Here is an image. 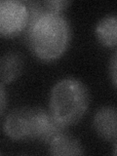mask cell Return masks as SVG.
I'll return each instance as SVG.
<instances>
[{
  "label": "cell",
  "instance_id": "6da1fadb",
  "mask_svg": "<svg viewBox=\"0 0 117 156\" xmlns=\"http://www.w3.org/2000/svg\"><path fill=\"white\" fill-rule=\"evenodd\" d=\"M66 127L49 111L38 107H22L13 110L4 122V133L14 140L36 139L47 144Z\"/></svg>",
  "mask_w": 117,
  "mask_h": 156
},
{
  "label": "cell",
  "instance_id": "7a4b0ae2",
  "mask_svg": "<svg viewBox=\"0 0 117 156\" xmlns=\"http://www.w3.org/2000/svg\"><path fill=\"white\" fill-rule=\"evenodd\" d=\"M24 32L34 55L47 62L60 58L70 40L69 24L62 15H49L38 19Z\"/></svg>",
  "mask_w": 117,
  "mask_h": 156
},
{
  "label": "cell",
  "instance_id": "3957f363",
  "mask_svg": "<svg viewBox=\"0 0 117 156\" xmlns=\"http://www.w3.org/2000/svg\"><path fill=\"white\" fill-rule=\"evenodd\" d=\"M89 104L90 95L86 85L74 78H66L53 87L49 112L58 123L68 127L82 119Z\"/></svg>",
  "mask_w": 117,
  "mask_h": 156
},
{
  "label": "cell",
  "instance_id": "277c9868",
  "mask_svg": "<svg viewBox=\"0 0 117 156\" xmlns=\"http://www.w3.org/2000/svg\"><path fill=\"white\" fill-rule=\"evenodd\" d=\"M28 12L20 0H0V36H16L26 29Z\"/></svg>",
  "mask_w": 117,
  "mask_h": 156
},
{
  "label": "cell",
  "instance_id": "5b68a950",
  "mask_svg": "<svg viewBox=\"0 0 117 156\" xmlns=\"http://www.w3.org/2000/svg\"><path fill=\"white\" fill-rule=\"evenodd\" d=\"M28 12V22L26 28L29 27L38 19L49 15H62V13L70 4V1L65 0H35L23 1ZM26 30V29H24Z\"/></svg>",
  "mask_w": 117,
  "mask_h": 156
},
{
  "label": "cell",
  "instance_id": "8992f818",
  "mask_svg": "<svg viewBox=\"0 0 117 156\" xmlns=\"http://www.w3.org/2000/svg\"><path fill=\"white\" fill-rule=\"evenodd\" d=\"M94 129L101 139L113 140L117 136V111L114 106H104L96 112Z\"/></svg>",
  "mask_w": 117,
  "mask_h": 156
},
{
  "label": "cell",
  "instance_id": "52a82bcc",
  "mask_svg": "<svg viewBox=\"0 0 117 156\" xmlns=\"http://www.w3.org/2000/svg\"><path fill=\"white\" fill-rule=\"evenodd\" d=\"M24 58L21 53L9 51L0 57V84L17 80L23 71Z\"/></svg>",
  "mask_w": 117,
  "mask_h": 156
},
{
  "label": "cell",
  "instance_id": "ba28073f",
  "mask_svg": "<svg viewBox=\"0 0 117 156\" xmlns=\"http://www.w3.org/2000/svg\"><path fill=\"white\" fill-rule=\"evenodd\" d=\"M50 154L54 156H71L83 155L84 149L79 140L74 136L62 132L54 138L49 144Z\"/></svg>",
  "mask_w": 117,
  "mask_h": 156
},
{
  "label": "cell",
  "instance_id": "9c48e42d",
  "mask_svg": "<svg viewBox=\"0 0 117 156\" xmlns=\"http://www.w3.org/2000/svg\"><path fill=\"white\" fill-rule=\"evenodd\" d=\"M96 35L105 47H115L117 43V20L115 16H106L96 27Z\"/></svg>",
  "mask_w": 117,
  "mask_h": 156
},
{
  "label": "cell",
  "instance_id": "30bf717a",
  "mask_svg": "<svg viewBox=\"0 0 117 156\" xmlns=\"http://www.w3.org/2000/svg\"><path fill=\"white\" fill-rule=\"evenodd\" d=\"M7 105V94L2 84H0V116L3 114V112Z\"/></svg>",
  "mask_w": 117,
  "mask_h": 156
},
{
  "label": "cell",
  "instance_id": "8fae6325",
  "mask_svg": "<svg viewBox=\"0 0 117 156\" xmlns=\"http://www.w3.org/2000/svg\"><path fill=\"white\" fill-rule=\"evenodd\" d=\"M110 69H111V75H112V81H113V86L115 87L116 86V54H114L113 58H112Z\"/></svg>",
  "mask_w": 117,
  "mask_h": 156
}]
</instances>
